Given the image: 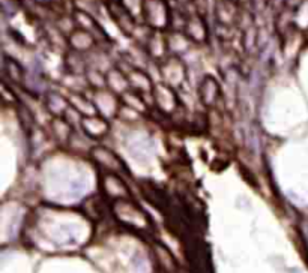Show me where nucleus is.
I'll return each instance as SVG.
<instances>
[{
    "mask_svg": "<svg viewBox=\"0 0 308 273\" xmlns=\"http://www.w3.org/2000/svg\"><path fill=\"white\" fill-rule=\"evenodd\" d=\"M143 17L149 26L156 29L170 24V11L164 0H143Z\"/></svg>",
    "mask_w": 308,
    "mask_h": 273,
    "instance_id": "nucleus-1",
    "label": "nucleus"
}]
</instances>
